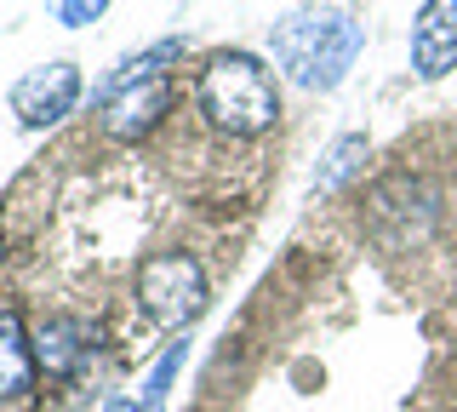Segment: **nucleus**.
<instances>
[{
  "instance_id": "nucleus-6",
  "label": "nucleus",
  "mask_w": 457,
  "mask_h": 412,
  "mask_svg": "<svg viewBox=\"0 0 457 412\" xmlns=\"http://www.w3.org/2000/svg\"><path fill=\"white\" fill-rule=\"evenodd\" d=\"M411 69L440 80L457 69V0H423L411 18Z\"/></svg>"
},
{
  "instance_id": "nucleus-11",
  "label": "nucleus",
  "mask_w": 457,
  "mask_h": 412,
  "mask_svg": "<svg viewBox=\"0 0 457 412\" xmlns=\"http://www.w3.org/2000/svg\"><path fill=\"white\" fill-rule=\"evenodd\" d=\"M52 12H57V23H69V29H80V23L104 18V12H109V0H52Z\"/></svg>"
},
{
  "instance_id": "nucleus-12",
  "label": "nucleus",
  "mask_w": 457,
  "mask_h": 412,
  "mask_svg": "<svg viewBox=\"0 0 457 412\" xmlns=\"http://www.w3.org/2000/svg\"><path fill=\"white\" fill-rule=\"evenodd\" d=\"M104 412H143L137 401H104Z\"/></svg>"
},
{
  "instance_id": "nucleus-7",
  "label": "nucleus",
  "mask_w": 457,
  "mask_h": 412,
  "mask_svg": "<svg viewBox=\"0 0 457 412\" xmlns=\"http://www.w3.org/2000/svg\"><path fill=\"white\" fill-rule=\"evenodd\" d=\"M29 383H35V349L23 338V321L6 309L0 315V395L18 401V395H29Z\"/></svg>"
},
{
  "instance_id": "nucleus-4",
  "label": "nucleus",
  "mask_w": 457,
  "mask_h": 412,
  "mask_svg": "<svg viewBox=\"0 0 457 412\" xmlns=\"http://www.w3.org/2000/svg\"><path fill=\"white\" fill-rule=\"evenodd\" d=\"M75 97H80V69L75 63H40V69H29V75L12 87V115H18L23 126H57L75 109Z\"/></svg>"
},
{
  "instance_id": "nucleus-10",
  "label": "nucleus",
  "mask_w": 457,
  "mask_h": 412,
  "mask_svg": "<svg viewBox=\"0 0 457 412\" xmlns=\"http://www.w3.org/2000/svg\"><path fill=\"white\" fill-rule=\"evenodd\" d=\"M178 366H183V344H171L161 355V366L149 373V383H143V412H161L166 407V395H171V378H178Z\"/></svg>"
},
{
  "instance_id": "nucleus-1",
  "label": "nucleus",
  "mask_w": 457,
  "mask_h": 412,
  "mask_svg": "<svg viewBox=\"0 0 457 412\" xmlns=\"http://www.w3.org/2000/svg\"><path fill=\"white\" fill-rule=\"evenodd\" d=\"M361 23L343 6H297L292 18L275 23L269 46H275V63L297 80L303 92H332L343 87V75L361 58Z\"/></svg>"
},
{
  "instance_id": "nucleus-9",
  "label": "nucleus",
  "mask_w": 457,
  "mask_h": 412,
  "mask_svg": "<svg viewBox=\"0 0 457 412\" xmlns=\"http://www.w3.org/2000/svg\"><path fill=\"white\" fill-rule=\"evenodd\" d=\"M361 166H366V138H361V132L337 138V144L326 149V166H320V178H314V189H320V195H337L343 183L361 172Z\"/></svg>"
},
{
  "instance_id": "nucleus-8",
  "label": "nucleus",
  "mask_w": 457,
  "mask_h": 412,
  "mask_svg": "<svg viewBox=\"0 0 457 412\" xmlns=\"http://www.w3.org/2000/svg\"><path fill=\"white\" fill-rule=\"evenodd\" d=\"M35 361L46 366V373H69V366L80 361V326L63 321V315L46 321V326L35 332Z\"/></svg>"
},
{
  "instance_id": "nucleus-5",
  "label": "nucleus",
  "mask_w": 457,
  "mask_h": 412,
  "mask_svg": "<svg viewBox=\"0 0 457 412\" xmlns=\"http://www.w3.org/2000/svg\"><path fill=\"white\" fill-rule=\"evenodd\" d=\"M166 104H171V80L166 75H137V80H114V92H109V104H104V126H109V138H143L154 121L166 115Z\"/></svg>"
},
{
  "instance_id": "nucleus-3",
  "label": "nucleus",
  "mask_w": 457,
  "mask_h": 412,
  "mask_svg": "<svg viewBox=\"0 0 457 412\" xmlns=\"http://www.w3.org/2000/svg\"><path fill=\"white\" fill-rule=\"evenodd\" d=\"M137 304L149 309V321L161 326H183L206 309V269L189 252H154L137 269Z\"/></svg>"
},
{
  "instance_id": "nucleus-2",
  "label": "nucleus",
  "mask_w": 457,
  "mask_h": 412,
  "mask_svg": "<svg viewBox=\"0 0 457 412\" xmlns=\"http://www.w3.org/2000/svg\"><path fill=\"white\" fill-rule=\"evenodd\" d=\"M200 115L228 138H257L280 115V87L252 52H218L200 69Z\"/></svg>"
}]
</instances>
